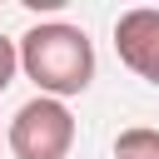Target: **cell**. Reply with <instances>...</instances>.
<instances>
[{"instance_id":"cell-1","label":"cell","mask_w":159,"mask_h":159,"mask_svg":"<svg viewBox=\"0 0 159 159\" xmlns=\"http://www.w3.org/2000/svg\"><path fill=\"white\" fill-rule=\"evenodd\" d=\"M15 60L40 84V94H50V99L80 94L94 80V45H89V35L80 25H65V20L30 25L20 35V45H15Z\"/></svg>"},{"instance_id":"cell-4","label":"cell","mask_w":159,"mask_h":159,"mask_svg":"<svg viewBox=\"0 0 159 159\" xmlns=\"http://www.w3.org/2000/svg\"><path fill=\"white\" fill-rule=\"evenodd\" d=\"M114 159H159V129H144V124L124 129L114 139Z\"/></svg>"},{"instance_id":"cell-5","label":"cell","mask_w":159,"mask_h":159,"mask_svg":"<svg viewBox=\"0 0 159 159\" xmlns=\"http://www.w3.org/2000/svg\"><path fill=\"white\" fill-rule=\"evenodd\" d=\"M15 70H20V60H15V40H5V35H0V89H10Z\"/></svg>"},{"instance_id":"cell-3","label":"cell","mask_w":159,"mask_h":159,"mask_svg":"<svg viewBox=\"0 0 159 159\" xmlns=\"http://www.w3.org/2000/svg\"><path fill=\"white\" fill-rule=\"evenodd\" d=\"M114 50L139 80L159 84V10H149V5L124 10L114 20Z\"/></svg>"},{"instance_id":"cell-2","label":"cell","mask_w":159,"mask_h":159,"mask_svg":"<svg viewBox=\"0 0 159 159\" xmlns=\"http://www.w3.org/2000/svg\"><path fill=\"white\" fill-rule=\"evenodd\" d=\"M5 144L15 149V159H65L75 144V114L65 109V99L35 94L15 109Z\"/></svg>"}]
</instances>
